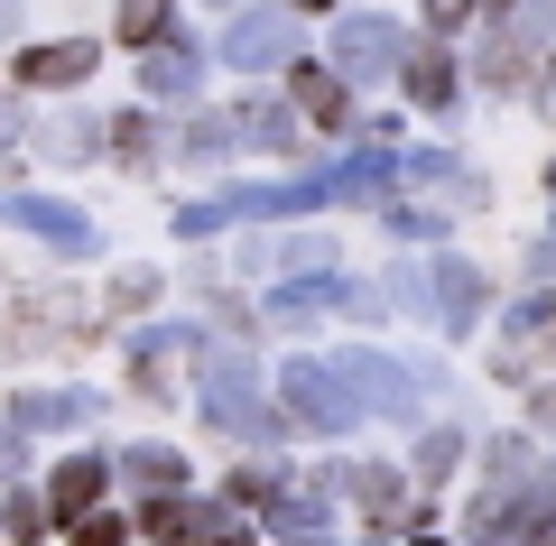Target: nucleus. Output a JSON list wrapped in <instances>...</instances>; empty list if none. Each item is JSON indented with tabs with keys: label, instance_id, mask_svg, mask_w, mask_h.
<instances>
[{
	"label": "nucleus",
	"instance_id": "11",
	"mask_svg": "<svg viewBox=\"0 0 556 546\" xmlns=\"http://www.w3.org/2000/svg\"><path fill=\"white\" fill-rule=\"evenodd\" d=\"M0 223H20V232H38L47 251H65V259H84V251H93V223H84V214H75L65 195H28V186H20Z\"/></svg>",
	"mask_w": 556,
	"mask_h": 546
},
{
	"label": "nucleus",
	"instance_id": "23",
	"mask_svg": "<svg viewBox=\"0 0 556 546\" xmlns=\"http://www.w3.org/2000/svg\"><path fill=\"white\" fill-rule=\"evenodd\" d=\"M269 269H278V278H334V232H298V241H278Z\"/></svg>",
	"mask_w": 556,
	"mask_h": 546
},
{
	"label": "nucleus",
	"instance_id": "37",
	"mask_svg": "<svg viewBox=\"0 0 556 546\" xmlns=\"http://www.w3.org/2000/svg\"><path fill=\"white\" fill-rule=\"evenodd\" d=\"M20 454H28V435H20V427H0V472L20 464Z\"/></svg>",
	"mask_w": 556,
	"mask_h": 546
},
{
	"label": "nucleus",
	"instance_id": "16",
	"mask_svg": "<svg viewBox=\"0 0 556 546\" xmlns=\"http://www.w3.org/2000/svg\"><path fill=\"white\" fill-rule=\"evenodd\" d=\"M325 491H353L371 519H399V509H408V500H399V491H408V482H399V464H334V472H325Z\"/></svg>",
	"mask_w": 556,
	"mask_h": 546
},
{
	"label": "nucleus",
	"instance_id": "15",
	"mask_svg": "<svg viewBox=\"0 0 556 546\" xmlns=\"http://www.w3.org/2000/svg\"><path fill=\"white\" fill-rule=\"evenodd\" d=\"M556 537V464H538L529 482H510V546H547Z\"/></svg>",
	"mask_w": 556,
	"mask_h": 546
},
{
	"label": "nucleus",
	"instance_id": "18",
	"mask_svg": "<svg viewBox=\"0 0 556 546\" xmlns=\"http://www.w3.org/2000/svg\"><path fill=\"white\" fill-rule=\"evenodd\" d=\"M130 352H139V380L167 390V361H177V352H204V325H139Z\"/></svg>",
	"mask_w": 556,
	"mask_h": 546
},
{
	"label": "nucleus",
	"instance_id": "44",
	"mask_svg": "<svg viewBox=\"0 0 556 546\" xmlns=\"http://www.w3.org/2000/svg\"><path fill=\"white\" fill-rule=\"evenodd\" d=\"M547 195H556V157H547Z\"/></svg>",
	"mask_w": 556,
	"mask_h": 546
},
{
	"label": "nucleus",
	"instance_id": "41",
	"mask_svg": "<svg viewBox=\"0 0 556 546\" xmlns=\"http://www.w3.org/2000/svg\"><path fill=\"white\" fill-rule=\"evenodd\" d=\"M510 10H519V0H482V20H510Z\"/></svg>",
	"mask_w": 556,
	"mask_h": 546
},
{
	"label": "nucleus",
	"instance_id": "33",
	"mask_svg": "<svg viewBox=\"0 0 556 546\" xmlns=\"http://www.w3.org/2000/svg\"><path fill=\"white\" fill-rule=\"evenodd\" d=\"M149 296H159V269H121L112 278V306H149Z\"/></svg>",
	"mask_w": 556,
	"mask_h": 546
},
{
	"label": "nucleus",
	"instance_id": "45",
	"mask_svg": "<svg viewBox=\"0 0 556 546\" xmlns=\"http://www.w3.org/2000/svg\"><path fill=\"white\" fill-rule=\"evenodd\" d=\"M417 546H445V537H417Z\"/></svg>",
	"mask_w": 556,
	"mask_h": 546
},
{
	"label": "nucleus",
	"instance_id": "30",
	"mask_svg": "<svg viewBox=\"0 0 556 546\" xmlns=\"http://www.w3.org/2000/svg\"><path fill=\"white\" fill-rule=\"evenodd\" d=\"M417 10H427V38H455V28L482 20V0H417Z\"/></svg>",
	"mask_w": 556,
	"mask_h": 546
},
{
	"label": "nucleus",
	"instance_id": "28",
	"mask_svg": "<svg viewBox=\"0 0 556 546\" xmlns=\"http://www.w3.org/2000/svg\"><path fill=\"white\" fill-rule=\"evenodd\" d=\"M223 491H232L241 509H269L278 491H288V472H278V464H241V472H232V482H223Z\"/></svg>",
	"mask_w": 556,
	"mask_h": 546
},
{
	"label": "nucleus",
	"instance_id": "46",
	"mask_svg": "<svg viewBox=\"0 0 556 546\" xmlns=\"http://www.w3.org/2000/svg\"><path fill=\"white\" fill-rule=\"evenodd\" d=\"M547 546H556V537H547Z\"/></svg>",
	"mask_w": 556,
	"mask_h": 546
},
{
	"label": "nucleus",
	"instance_id": "26",
	"mask_svg": "<svg viewBox=\"0 0 556 546\" xmlns=\"http://www.w3.org/2000/svg\"><path fill=\"white\" fill-rule=\"evenodd\" d=\"M232 195H195V204H177V241H214V232H232Z\"/></svg>",
	"mask_w": 556,
	"mask_h": 546
},
{
	"label": "nucleus",
	"instance_id": "27",
	"mask_svg": "<svg viewBox=\"0 0 556 546\" xmlns=\"http://www.w3.org/2000/svg\"><path fill=\"white\" fill-rule=\"evenodd\" d=\"M139 537H149V546L186 537V491H159V500H139Z\"/></svg>",
	"mask_w": 556,
	"mask_h": 546
},
{
	"label": "nucleus",
	"instance_id": "25",
	"mask_svg": "<svg viewBox=\"0 0 556 546\" xmlns=\"http://www.w3.org/2000/svg\"><path fill=\"white\" fill-rule=\"evenodd\" d=\"M455 464H464V427H427V435H417V454H408L417 482H445Z\"/></svg>",
	"mask_w": 556,
	"mask_h": 546
},
{
	"label": "nucleus",
	"instance_id": "22",
	"mask_svg": "<svg viewBox=\"0 0 556 546\" xmlns=\"http://www.w3.org/2000/svg\"><path fill=\"white\" fill-rule=\"evenodd\" d=\"M232 149H241L232 112H195V120H186V139H177V157H186V167H214V157H232Z\"/></svg>",
	"mask_w": 556,
	"mask_h": 546
},
{
	"label": "nucleus",
	"instance_id": "1",
	"mask_svg": "<svg viewBox=\"0 0 556 546\" xmlns=\"http://www.w3.org/2000/svg\"><path fill=\"white\" fill-rule=\"evenodd\" d=\"M195 398H204V417H214V427L232 435V445H278V435H298V427H288V408H278V398L260 390L251 352L204 343V352H195Z\"/></svg>",
	"mask_w": 556,
	"mask_h": 546
},
{
	"label": "nucleus",
	"instance_id": "3",
	"mask_svg": "<svg viewBox=\"0 0 556 546\" xmlns=\"http://www.w3.org/2000/svg\"><path fill=\"white\" fill-rule=\"evenodd\" d=\"M408 47H417V28H408V20H390V10H343L334 38H325V65H334L353 93H371V84H399Z\"/></svg>",
	"mask_w": 556,
	"mask_h": 546
},
{
	"label": "nucleus",
	"instance_id": "21",
	"mask_svg": "<svg viewBox=\"0 0 556 546\" xmlns=\"http://www.w3.org/2000/svg\"><path fill=\"white\" fill-rule=\"evenodd\" d=\"M121 482H139V491H186V454H177V445H130V454H121Z\"/></svg>",
	"mask_w": 556,
	"mask_h": 546
},
{
	"label": "nucleus",
	"instance_id": "36",
	"mask_svg": "<svg viewBox=\"0 0 556 546\" xmlns=\"http://www.w3.org/2000/svg\"><path fill=\"white\" fill-rule=\"evenodd\" d=\"M20 149V102H0V157Z\"/></svg>",
	"mask_w": 556,
	"mask_h": 546
},
{
	"label": "nucleus",
	"instance_id": "10",
	"mask_svg": "<svg viewBox=\"0 0 556 546\" xmlns=\"http://www.w3.org/2000/svg\"><path fill=\"white\" fill-rule=\"evenodd\" d=\"M112 482H121L112 454H65V464L47 472V509L75 528V519H93V509H102V491H112Z\"/></svg>",
	"mask_w": 556,
	"mask_h": 546
},
{
	"label": "nucleus",
	"instance_id": "13",
	"mask_svg": "<svg viewBox=\"0 0 556 546\" xmlns=\"http://www.w3.org/2000/svg\"><path fill=\"white\" fill-rule=\"evenodd\" d=\"M204 65H214V56H204L195 38H167V47L139 56V93H149V102H195L204 93Z\"/></svg>",
	"mask_w": 556,
	"mask_h": 546
},
{
	"label": "nucleus",
	"instance_id": "12",
	"mask_svg": "<svg viewBox=\"0 0 556 546\" xmlns=\"http://www.w3.org/2000/svg\"><path fill=\"white\" fill-rule=\"evenodd\" d=\"M20 435H65V427H102V390H20L10 398Z\"/></svg>",
	"mask_w": 556,
	"mask_h": 546
},
{
	"label": "nucleus",
	"instance_id": "19",
	"mask_svg": "<svg viewBox=\"0 0 556 546\" xmlns=\"http://www.w3.org/2000/svg\"><path fill=\"white\" fill-rule=\"evenodd\" d=\"M112 38L130 47V56L167 47V38H177V0H121V10H112Z\"/></svg>",
	"mask_w": 556,
	"mask_h": 546
},
{
	"label": "nucleus",
	"instance_id": "17",
	"mask_svg": "<svg viewBox=\"0 0 556 546\" xmlns=\"http://www.w3.org/2000/svg\"><path fill=\"white\" fill-rule=\"evenodd\" d=\"M177 546H251V509L223 491V500H186V537Z\"/></svg>",
	"mask_w": 556,
	"mask_h": 546
},
{
	"label": "nucleus",
	"instance_id": "8",
	"mask_svg": "<svg viewBox=\"0 0 556 546\" xmlns=\"http://www.w3.org/2000/svg\"><path fill=\"white\" fill-rule=\"evenodd\" d=\"M288 102H298V112H306V130H325V139H353V130H362L353 84H343L334 65H316V56H298V65H288Z\"/></svg>",
	"mask_w": 556,
	"mask_h": 546
},
{
	"label": "nucleus",
	"instance_id": "43",
	"mask_svg": "<svg viewBox=\"0 0 556 546\" xmlns=\"http://www.w3.org/2000/svg\"><path fill=\"white\" fill-rule=\"evenodd\" d=\"M288 546H334V537H288Z\"/></svg>",
	"mask_w": 556,
	"mask_h": 546
},
{
	"label": "nucleus",
	"instance_id": "39",
	"mask_svg": "<svg viewBox=\"0 0 556 546\" xmlns=\"http://www.w3.org/2000/svg\"><path fill=\"white\" fill-rule=\"evenodd\" d=\"M20 38V0H0V47Z\"/></svg>",
	"mask_w": 556,
	"mask_h": 546
},
{
	"label": "nucleus",
	"instance_id": "32",
	"mask_svg": "<svg viewBox=\"0 0 556 546\" xmlns=\"http://www.w3.org/2000/svg\"><path fill=\"white\" fill-rule=\"evenodd\" d=\"M75 546H130V528H121L112 509H93V519H75Z\"/></svg>",
	"mask_w": 556,
	"mask_h": 546
},
{
	"label": "nucleus",
	"instance_id": "2",
	"mask_svg": "<svg viewBox=\"0 0 556 546\" xmlns=\"http://www.w3.org/2000/svg\"><path fill=\"white\" fill-rule=\"evenodd\" d=\"M390 296H399V315H427L437 333H473L482 306H492V278L464 251H437V259H417V269H399Z\"/></svg>",
	"mask_w": 556,
	"mask_h": 546
},
{
	"label": "nucleus",
	"instance_id": "5",
	"mask_svg": "<svg viewBox=\"0 0 556 546\" xmlns=\"http://www.w3.org/2000/svg\"><path fill=\"white\" fill-rule=\"evenodd\" d=\"M278 408H288V427L298 435H343V427H362V398H353V380H343V361H316V352H298L288 371H278Z\"/></svg>",
	"mask_w": 556,
	"mask_h": 546
},
{
	"label": "nucleus",
	"instance_id": "7",
	"mask_svg": "<svg viewBox=\"0 0 556 546\" xmlns=\"http://www.w3.org/2000/svg\"><path fill=\"white\" fill-rule=\"evenodd\" d=\"M399 93H408V112H427V120L455 112V93H464V56H455V38H417L408 65H399Z\"/></svg>",
	"mask_w": 556,
	"mask_h": 546
},
{
	"label": "nucleus",
	"instance_id": "31",
	"mask_svg": "<svg viewBox=\"0 0 556 546\" xmlns=\"http://www.w3.org/2000/svg\"><path fill=\"white\" fill-rule=\"evenodd\" d=\"M47 519H56V509H47V491H20V500H10V537H20V546L38 537Z\"/></svg>",
	"mask_w": 556,
	"mask_h": 546
},
{
	"label": "nucleus",
	"instance_id": "6",
	"mask_svg": "<svg viewBox=\"0 0 556 546\" xmlns=\"http://www.w3.org/2000/svg\"><path fill=\"white\" fill-rule=\"evenodd\" d=\"M343 361V380H353V398L371 417H390V427H417V417H427V390H417L408 371H399L390 352H371V343H353V352H334Z\"/></svg>",
	"mask_w": 556,
	"mask_h": 546
},
{
	"label": "nucleus",
	"instance_id": "29",
	"mask_svg": "<svg viewBox=\"0 0 556 546\" xmlns=\"http://www.w3.org/2000/svg\"><path fill=\"white\" fill-rule=\"evenodd\" d=\"M102 139H112V157H130V167H139L149 149H159V130H149V112H121V120H102Z\"/></svg>",
	"mask_w": 556,
	"mask_h": 546
},
{
	"label": "nucleus",
	"instance_id": "20",
	"mask_svg": "<svg viewBox=\"0 0 556 546\" xmlns=\"http://www.w3.org/2000/svg\"><path fill=\"white\" fill-rule=\"evenodd\" d=\"M445 223H455V204H408V195L380 204V232L390 241H445Z\"/></svg>",
	"mask_w": 556,
	"mask_h": 546
},
{
	"label": "nucleus",
	"instance_id": "4",
	"mask_svg": "<svg viewBox=\"0 0 556 546\" xmlns=\"http://www.w3.org/2000/svg\"><path fill=\"white\" fill-rule=\"evenodd\" d=\"M298 56H306V10H288V0H251V10L223 20V65L232 75H288Z\"/></svg>",
	"mask_w": 556,
	"mask_h": 546
},
{
	"label": "nucleus",
	"instance_id": "9",
	"mask_svg": "<svg viewBox=\"0 0 556 546\" xmlns=\"http://www.w3.org/2000/svg\"><path fill=\"white\" fill-rule=\"evenodd\" d=\"M102 65V38H38L28 56H10V75H20V93H75V84H93Z\"/></svg>",
	"mask_w": 556,
	"mask_h": 546
},
{
	"label": "nucleus",
	"instance_id": "40",
	"mask_svg": "<svg viewBox=\"0 0 556 546\" xmlns=\"http://www.w3.org/2000/svg\"><path fill=\"white\" fill-rule=\"evenodd\" d=\"M10 195H20V186H10V157H0V214H10Z\"/></svg>",
	"mask_w": 556,
	"mask_h": 546
},
{
	"label": "nucleus",
	"instance_id": "14",
	"mask_svg": "<svg viewBox=\"0 0 556 546\" xmlns=\"http://www.w3.org/2000/svg\"><path fill=\"white\" fill-rule=\"evenodd\" d=\"M232 130H241V149H278V157H288V149H298V130H306V112L288 93H241L232 102Z\"/></svg>",
	"mask_w": 556,
	"mask_h": 546
},
{
	"label": "nucleus",
	"instance_id": "24",
	"mask_svg": "<svg viewBox=\"0 0 556 546\" xmlns=\"http://www.w3.org/2000/svg\"><path fill=\"white\" fill-rule=\"evenodd\" d=\"M269 528H278V537H325V491H278Z\"/></svg>",
	"mask_w": 556,
	"mask_h": 546
},
{
	"label": "nucleus",
	"instance_id": "38",
	"mask_svg": "<svg viewBox=\"0 0 556 546\" xmlns=\"http://www.w3.org/2000/svg\"><path fill=\"white\" fill-rule=\"evenodd\" d=\"M288 10H306V20H343V0H288Z\"/></svg>",
	"mask_w": 556,
	"mask_h": 546
},
{
	"label": "nucleus",
	"instance_id": "42",
	"mask_svg": "<svg viewBox=\"0 0 556 546\" xmlns=\"http://www.w3.org/2000/svg\"><path fill=\"white\" fill-rule=\"evenodd\" d=\"M204 10H223V20H232V10H251V0H204Z\"/></svg>",
	"mask_w": 556,
	"mask_h": 546
},
{
	"label": "nucleus",
	"instance_id": "35",
	"mask_svg": "<svg viewBox=\"0 0 556 546\" xmlns=\"http://www.w3.org/2000/svg\"><path fill=\"white\" fill-rule=\"evenodd\" d=\"M529 427H538V435H556V390H529Z\"/></svg>",
	"mask_w": 556,
	"mask_h": 546
},
{
	"label": "nucleus",
	"instance_id": "34",
	"mask_svg": "<svg viewBox=\"0 0 556 546\" xmlns=\"http://www.w3.org/2000/svg\"><path fill=\"white\" fill-rule=\"evenodd\" d=\"M538 112H547V130H556V47H547V65H538Z\"/></svg>",
	"mask_w": 556,
	"mask_h": 546
}]
</instances>
